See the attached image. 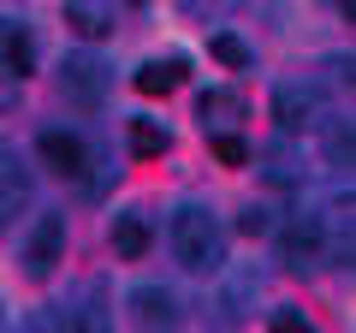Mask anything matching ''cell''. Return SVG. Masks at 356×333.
Instances as JSON below:
<instances>
[{"label": "cell", "instance_id": "cell-16", "mask_svg": "<svg viewBox=\"0 0 356 333\" xmlns=\"http://www.w3.org/2000/svg\"><path fill=\"white\" fill-rule=\"evenodd\" d=\"M166 143H172V131H166L161 119H131V155L154 161V155H166Z\"/></svg>", "mask_w": 356, "mask_h": 333}, {"label": "cell", "instance_id": "cell-13", "mask_svg": "<svg viewBox=\"0 0 356 333\" xmlns=\"http://www.w3.org/2000/svg\"><path fill=\"white\" fill-rule=\"evenodd\" d=\"M65 24H72L77 36H107V30H113V18H107L102 0H65Z\"/></svg>", "mask_w": 356, "mask_h": 333}, {"label": "cell", "instance_id": "cell-17", "mask_svg": "<svg viewBox=\"0 0 356 333\" xmlns=\"http://www.w3.org/2000/svg\"><path fill=\"white\" fill-rule=\"evenodd\" d=\"M267 327H273V333H315V321H309L297 304H273V309H267Z\"/></svg>", "mask_w": 356, "mask_h": 333}, {"label": "cell", "instance_id": "cell-6", "mask_svg": "<svg viewBox=\"0 0 356 333\" xmlns=\"http://www.w3.org/2000/svg\"><path fill=\"white\" fill-rule=\"evenodd\" d=\"M60 256H65V220L42 215L36 232H30V244H24V274L30 280H48V274L60 268Z\"/></svg>", "mask_w": 356, "mask_h": 333}, {"label": "cell", "instance_id": "cell-14", "mask_svg": "<svg viewBox=\"0 0 356 333\" xmlns=\"http://www.w3.org/2000/svg\"><path fill=\"white\" fill-rule=\"evenodd\" d=\"M243 297H255V274H232V280H226V292H220V316H214V327H238V321H243Z\"/></svg>", "mask_w": 356, "mask_h": 333}, {"label": "cell", "instance_id": "cell-3", "mask_svg": "<svg viewBox=\"0 0 356 333\" xmlns=\"http://www.w3.org/2000/svg\"><path fill=\"white\" fill-rule=\"evenodd\" d=\"M60 90L72 95L77 107H95V102H107V65L95 60V54H65L60 60Z\"/></svg>", "mask_w": 356, "mask_h": 333}, {"label": "cell", "instance_id": "cell-2", "mask_svg": "<svg viewBox=\"0 0 356 333\" xmlns=\"http://www.w3.org/2000/svg\"><path fill=\"white\" fill-rule=\"evenodd\" d=\"M332 262V232L321 215H297L291 226H280V268L291 274H315Z\"/></svg>", "mask_w": 356, "mask_h": 333}, {"label": "cell", "instance_id": "cell-20", "mask_svg": "<svg viewBox=\"0 0 356 333\" xmlns=\"http://www.w3.org/2000/svg\"><path fill=\"white\" fill-rule=\"evenodd\" d=\"M327 155L350 166V125H332V131H327Z\"/></svg>", "mask_w": 356, "mask_h": 333}, {"label": "cell", "instance_id": "cell-9", "mask_svg": "<svg viewBox=\"0 0 356 333\" xmlns=\"http://www.w3.org/2000/svg\"><path fill=\"white\" fill-rule=\"evenodd\" d=\"M0 72L6 77H30L36 72V42H30V30L24 24H0Z\"/></svg>", "mask_w": 356, "mask_h": 333}, {"label": "cell", "instance_id": "cell-1", "mask_svg": "<svg viewBox=\"0 0 356 333\" xmlns=\"http://www.w3.org/2000/svg\"><path fill=\"white\" fill-rule=\"evenodd\" d=\"M172 256L191 274H220L226 268V232H220L208 203H184L172 215Z\"/></svg>", "mask_w": 356, "mask_h": 333}, {"label": "cell", "instance_id": "cell-12", "mask_svg": "<svg viewBox=\"0 0 356 333\" xmlns=\"http://www.w3.org/2000/svg\"><path fill=\"white\" fill-rule=\"evenodd\" d=\"M113 250L125 262H143L149 256V220L143 215H113Z\"/></svg>", "mask_w": 356, "mask_h": 333}, {"label": "cell", "instance_id": "cell-18", "mask_svg": "<svg viewBox=\"0 0 356 333\" xmlns=\"http://www.w3.org/2000/svg\"><path fill=\"white\" fill-rule=\"evenodd\" d=\"M208 48H214V60H220V65H238V72L250 65V42H243V36H232V30H220V36L208 42Z\"/></svg>", "mask_w": 356, "mask_h": 333}, {"label": "cell", "instance_id": "cell-5", "mask_svg": "<svg viewBox=\"0 0 356 333\" xmlns=\"http://www.w3.org/2000/svg\"><path fill=\"white\" fill-rule=\"evenodd\" d=\"M54 333H113L102 304V286H77V297H65L60 316H54Z\"/></svg>", "mask_w": 356, "mask_h": 333}, {"label": "cell", "instance_id": "cell-19", "mask_svg": "<svg viewBox=\"0 0 356 333\" xmlns=\"http://www.w3.org/2000/svg\"><path fill=\"white\" fill-rule=\"evenodd\" d=\"M214 161H226V166H250V143L232 137V131H220V137H214Z\"/></svg>", "mask_w": 356, "mask_h": 333}, {"label": "cell", "instance_id": "cell-11", "mask_svg": "<svg viewBox=\"0 0 356 333\" xmlns=\"http://www.w3.org/2000/svg\"><path fill=\"white\" fill-rule=\"evenodd\" d=\"M184 72H191V60H149V65H137V77H131V84H137L143 95H172L178 84H184Z\"/></svg>", "mask_w": 356, "mask_h": 333}, {"label": "cell", "instance_id": "cell-8", "mask_svg": "<svg viewBox=\"0 0 356 333\" xmlns=\"http://www.w3.org/2000/svg\"><path fill=\"white\" fill-rule=\"evenodd\" d=\"M131 316H137L143 327L161 333V327H172V321H178V304H172L166 286H149V280H143V286H131Z\"/></svg>", "mask_w": 356, "mask_h": 333}, {"label": "cell", "instance_id": "cell-4", "mask_svg": "<svg viewBox=\"0 0 356 333\" xmlns=\"http://www.w3.org/2000/svg\"><path fill=\"white\" fill-rule=\"evenodd\" d=\"M36 155H42V166H54V173H60V179H83L89 166V149H83V137H77V131H60V125H48L36 137Z\"/></svg>", "mask_w": 356, "mask_h": 333}, {"label": "cell", "instance_id": "cell-15", "mask_svg": "<svg viewBox=\"0 0 356 333\" xmlns=\"http://www.w3.org/2000/svg\"><path fill=\"white\" fill-rule=\"evenodd\" d=\"M238 114H243V102H238L232 90H202V102H196V119H208V125H214V137H220Z\"/></svg>", "mask_w": 356, "mask_h": 333}, {"label": "cell", "instance_id": "cell-10", "mask_svg": "<svg viewBox=\"0 0 356 333\" xmlns=\"http://www.w3.org/2000/svg\"><path fill=\"white\" fill-rule=\"evenodd\" d=\"M24 203H30V173L18 166V155L0 149V226H6V220H13Z\"/></svg>", "mask_w": 356, "mask_h": 333}, {"label": "cell", "instance_id": "cell-21", "mask_svg": "<svg viewBox=\"0 0 356 333\" xmlns=\"http://www.w3.org/2000/svg\"><path fill=\"white\" fill-rule=\"evenodd\" d=\"M238 232H243V238H255V232H267V208H243V215H238Z\"/></svg>", "mask_w": 356, "mask_h": 333}, {"label": "cell", "instance_id": "cell-22", "mask_svg": "<svg viewBox=\"0 0 356 333\" xmlns=\"http://www.w3.org/2000/svg\"><path fill=\"white\" fill-rule=\"evenodd\" d=\"M184 13H220V6H232V0H178Z\"/></svg>", "mask_w": 356, "mask_h": 333}, {"label": "cell", "instance_id": "cell-23", "mask_svg": "<svg viewBox=\"0 0 356 333\" xmlns=\"http://www.w3.org/2000/svg\"><path fill=\"white\" fill-rule=\"evenodd\" d=\"M131 6H143V0H131Z\"/></svg>", "mask_w": 356, "mask_h": 333}, {"label": "cell", "instance_id": "cell-7", "mask_svg": "<svg viewBox=\"0 0 356 333\" xmlns=\"http://www.w3.org/2000/svg\"><path fill=\"white\" fill-rule=\"evenodd\" d=\"M273 119H280V131H309L321 119V90L315 84H280L273 90Z\"/></svg>", "mask_w": 356, "mask_h": 333}]
</instances>
